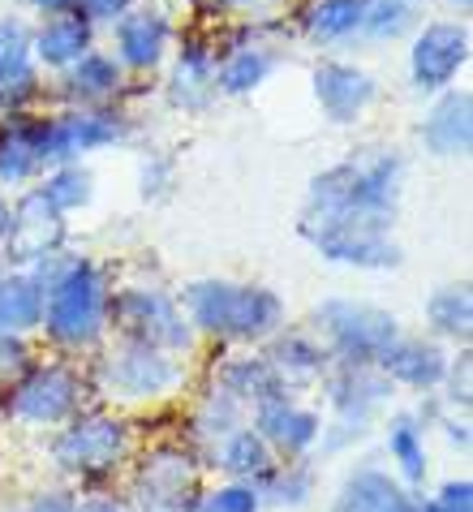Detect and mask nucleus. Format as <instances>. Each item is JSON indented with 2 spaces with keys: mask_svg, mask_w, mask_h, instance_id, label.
<instances>
[{
  "mask_svg": "<svg viewBox=\"0 0 473 512\" xmlns=\"http://www.w3.org/2000/svg\"><path fill=\"white\" fill-rule=\"evenodd\" d=\"M220 5H250V0H220Z\"/></svg>",
  "mask_w": 473,
  "mask_h": 512,
  "instance_id": "c03bdc74",
  "label": "nucleus"
},
{
  "mask_svg": "<svg viewBox=\"0 0 473 512\" xmlns=\"http://www.w3.org/2000/svg\"><path fill=\"white\" fill-rule=\"evenodd\" d=\"M31 371V353H26L22 336L0 332V375H26Z\"/></svg>",
  "mask_w": 473,
  "mask_h": 512,
  "instance_id": "58836bf2",
  "label": "nucleus"
},
{
  "mask_svg": "<svg viewBox=\"0 0 473 512\" xmlns=\"http://www.w3.org/2000/svg\"><path fill=\"white\" fill-rule=\"evenodd\" d=\"M43 194H48V203H52L56 211L82 207L86 198H91V177H86L82 168H65V173H56L48 186H43Z\"/></svg>",
  "mask_w": 473,
  "mask_h": 512,
  "instance_id": "c9c22d12",
  "label": "nucleus"
},
{
  "mask_svg": "<svg viewBox=\"0 0 473 512\" xmlns=\"http://www.w3.org/2000/svg\"><path fill=\"white\" fill-rule=\"evenodd\" d=\"M271 371L280 375L284 388H293V383H310V379H323L332 371V353H327L319 340L301 336V332H289V336H276V345L267 353Z\"/></svg>",
  "mask_w": 473,
  "mask_h": 512,
  "instance_id": "412c9836",
  "label": "nucleus"
},
{
  "mask_svg": "<svg viewBox=\"0 0 473 512\" xmlns=\"http://www.w3.org/2000/svg\"><path fill=\"white\" fill-rule=\"evenodd\" d=\"M108 323V289L91 263H69L48 289H43V327L56 345L82 349L99 340Z\"/></svg>",
  "mask_w": 473,
  "mask_h": 512,
  "instance_id": "7ed1b4c3",
  "label": "nucleus"
},
{
  "mask_svg": "<svg viewBox=\"0 0 473 512\" xmlns=\"http://www.w3.org/2000/svg\"><path fill=\"white\" fill-rule=\"evenodd\" d=\"M35 91L31 69V39L22 22H0V108L22 104Z\"/></svg>",
  "mask_w": 473,
  "mask_h": 512,
  "instance_id": "aec40b11",
  "label": "nucleus"
},
{
  "mask_svg": "<svg viewBox=\"0 0 473 512\" xmlns=\"http://www.w3.org/2000/svg\"><path fill=\"white\" fill-rule=\"evenodd\" d=\"M74 491H39L22 504V512H74Z\"/></svg>",
  "mask_w": 473,
  "mask_h": 512,
  "instance_id": "ea45409f",
  "label": "nucleus"
},
{
  "mask_svg": "<svg viewBox=\"0 0 473 512\" xmlns=\"http://www.w3.org/2000/svg\"><path fill=\"white\" fill-rule=\"evenodd\" d=\"M254 435L276 452V461L280 457L284 461H301L314 444H319L323 418L310 414V409H301L297 401H289V396H276V401L254 409Z\"/></svg>",
  "mask_w": 473,
  "mask_h": 512,
  "instance_id": "9b49d317",
  "label": "nucleus"
},
{
  "mask_svg": "<svg viewBox=\"0 0 473 512\" xmlns=\"http://www.w3.org/2000/svg\"><path fill=\"white\" fill-rule=\"evenodd\" d=\"M108 315H117L125 340H138V345H151L160 353L194 345V327L185 323L177 302L160 289H125L117 302H108Z\"/></svg>",
  "mask_w": 473,
  "mask_h": 512,
  "instance_id": "1a4fd4ad",
  "label": "nucleus"
},
{
  "mask_svg": "<svg viewBox=\"0 0 473 512\" xmlns=\"http://www.w3.org/2000/svg\"><path fill=\"white\" fill-rule=\"evenodd\" d=\"M134 457V431L121 418L108 414H78L65 422V431L52 439V461L56 469L86 482L112 478L117 469L129 465Z\"/></svg>",
  "mask_w": 473,
  "mask_h": 512,
  "instance_id": "20e7f679",
  "label": "nucleus"
},
{
  "mask_svg": "<svg viewBox=\"0 0 473 512\" xmlns=\"http://www.w3.org/2000/svg\"><path fill=\"white\" fill-rule=\"evenodd\" d=\"M9 224H13V211H9L5 203H0V237H5V233H9Z\"/></svg>",
  "mask_w": 473,
  "mask_h": 512,
  "instance_id": "37998d69",
  "label": "nucleus"
},
{
  "mask_svg": "<svg viewBox=\"0 0 473 512\" xmlns=\"http://www.w3.org/2000/svg\"><path fill=\"white\" fill-rule=\"evenodd\" d=\"M39 9H48V13H65V9H74L78 0H35Z\"/></svg>",
  "mask_w": 473,
  "mask_h": 512,
  "instance_id": "79ce46f5",
  "label": "nucleus"
},
{
  "mask_svg": "<svg viewBox=\"0 0 473 512\" xmlns=\"http://www.w3.org/2000/svg\"><path fill=\"white\" fill-rule=\"evenodd\" d=\"M409 26V0H370L366 5V31L375 39L400 35Z\"/></svg>",
  "mask_w": 473,
  "mask_h": 512,
  "instance_id": "e433bc0d",
  "label": "nucleus"
},
{
  "mask_svg": "<svg viewBox=\"0 0 473 512\" xmlns=\"http://www.w3.org/2000/svg\"><path fill=\"white\" fill-rule=\"evenodd\" d=\"M461 5H469V0H461Z\"/></svg>",
  "mask_w": 473,
  "mask_h": 512,
  "instance_id": "a18cd8bd",
  "label": "nucleus"
},
{
  "mask_svg": "<svg viewBox=\"0 0 473 512\" xmlns=\"http://www.w3.org/2000/svg\"><path fill=\"white\" fill-rule=\"evenodd\" d=\"M95 383L112 401H160V396H168L181 383V366L151 345L121 340L117 349H108L99 358Z\"/></svg>",
  "mask_w": 473,
  "mask_h": 512,
  "instance_id": "423d86ee",
  "label": "nucleus"
},
{
  "mask_svg": "<svg viewBox=\"0 0 473 512\" xmlns=\"http://www.w3.org/2000/svg\"><path fill=\"white\" fill-rule=\"evenodd\" d=\"M117 61H108V56H99V52H86L82 61L74 65V74H69V95H78V99H104L117 91Z\"/></svg>",
  "mask_w": 473,
  "mask_h": 512,
  "instance_id": "473e14b6",
  "label": "nucleus"
},
{
  "mask_svg": "<svg viewBox=\"0 0 473 512\" xmlns=\"http://www.w3.org/2000/svg\"><path fill=\"white\" fill-rule=\"evenodd\" d=\"M194 512H263V500L250 482H220V487H203Z\"/></svg>",
  "mask_w": 473,
  "mask_h": 512,
  "instance_id": "72a5a7b5",
  "label": "nucleus"
},
{
  "mask_svg": "<svg viewBox=\"0 0 473 512\" xmlns=\"http://www.w3.org/2000/svg\"><path fill=\"white\" fill-rule=\"evenodd\" d=\"M121 134V125L108 112H69V117L43 125V164L48 160H69V155L95 151Z\"/></svg>",
  "mask_w": 473,
  "mask_h": 512,
  "instance_id": "dca6fc26",
  "label": "nucleus"
},
{
  "mask_svg": "<svg viewBox=\"0 0 473 512\" xmlns=\"http://www.w3.org/2000/svg\"><path fill=\"white\" fill-rule=\"evenodd\" d=\"M39 56L48 65H74L86 56V48H91V18H82V13H61V18H52L48 26L39 31L35 39Z\"/></svg>",
  "mask_w": 473,
  "mask_h": 512,
  "instance_id": "a878e982",
  "label": "nucleus"
},
{
  "mask_svg": "<svg viewBox=\"0 0 473 512\" xmlns=\"http://www.w3.org/2000/svg\"><path fill=\"white\" fill-rule=\"evenodd\" d=\"M387 452H392V465L405 487H418V482H426V431L422 422L413 414H396L392 422H387Z\"/></svg>",
  "mask_w": 473,
  "mask_h": 512,
  "instance_id": "b1692460",
  "label": "nucleus"
},
{
  "mask_svg": "<svg viewBox=\"0 0 473 512\" xmlns=\"http://www.w3.org/2000/svg\"><path fill=\"white\" fill-rule=\"evenodd\" d=\"M207 465H215L228 482H254L276 465V452H271L263 439L254 435V426H237L233 435H224L215 448H207Z\"/></svg>",
  "mask_w": 473,
  "mask_h": 512,
  "instance_id": "f3484780",
  "label": "nucleus"
},
{
  "mask_svg": "<svg viewBox=\"0 0 473 512\" xmlns=\"http://www.w3.org/2000/svg\"><path fill=\"white\" fill-rule=\"evenodd\" d=\"M164 44H168L164 13L134 9V13H125V18L117 22V48H121V56H125L129 65H138V69L155 65L164 56Z\"/></svg>",
  "mask_w": 473,
  "mask_h": 512,
  "instance_id": "4be33fe9",
  "label": "nucleus"
},
{
  "mask_svg": "<svg viewBox=\"0 0 473 512\" xmlns=\"http://www.w3.org/2000/svg\"><path fill=\"white\" fill-rule=\"evenodd\" d=\"M267 69H271V56L267 52H237L233 61H228L220 74H215V87H224V91H250L258 87V82L267 78Z\"/></svg>",
  "mask_w": 473,
  "mask_h": 512,
  "instance_id": "f704fd0d",
  "label": "nucleus"
},
{
  "mask_svg": "<svg viewBox=\"0 0 473 512\" xmlns=\"http://www.w3.org/2000/svg\"><path fill=\"white\" fill-rule=\"evenodd\" d=\"M43 164V125H13L0 134V181H26Z\"/></svg>",
  "mask_w": 473,
  "mask_h": 512,
  "instance_id": "c85d7f7f",
  "label": "nucleus"
},
{
  "mask_svg": "<svg viewBox=\"0 0 473 512\" xmlns=\"http://www.w3.org/2000/svg\"><path fill=\"white\" fill-rule=\"evenodd\" d=\"M469 319H473V306H469V289H465V284L439 289V293L426 302V323L435 327L439 336L469 340Z\"/></svg>",
  "mask_w": 473,
  "mask_h": 512,
  "instance_id": "7c9ffc66",
  "label": "nucleus"
},
{
  "mask_svg": "<svg viewBox=\"0 0 473 512\" xmlns=\"http://www.w3.org/2000/svg\"><path fill=\"white\" fill-rule=\"evenodd\" d=\"M241 418H246V409H241L233 396H224L220 388H211L203 396V405L194 409V418H190V439L198 448H215L224 435H233L237 426H246Z\"/></svg>",
  "mask_w": 473,
  "mask_h": 512,
  "instance_id": "cd10ccee",
  "label": "nucleus"
},
{
  "mask_svg": "<svg viewBox=\"0 0 473 512\" xmlns=\"http://www.w3.org/2000/svg\"><path fill=\"white\" fill-rule=\"evenodd\" d=\"M366 5L370 0H319L310 9V35L332 44V39H349L353 31L366 26Z\"/></svg>",
  "mask_w": 473,
  "mask_h": 512,
  "instance_id": "c756f323",
  "label": "nucleus"
},
{
  "mask_svg": "<svg viewBox=\"0 0 473 512\" xmlns=\"http://www.w3.org/2000/svg\"><path fill=\"white\" fill-rule=\"evenodd\" d=\"M61 237H65V220H61V211H56L48 203V194L35 190V194H26L18 211H13V224H9V259L13 263H43V259H52L56 246H61Z\"/></svg>",
  "mask_w": 473,
  "mask_h": 512,
  "instance_id": "f8f14e48",
  "label": "nucleus"
},
{
  "mask_svg": "<svg viewBox=\"0 0 473 512\" xmlns=\"http://www.w3.org/2000/svg\"><path fill=\"white\" fill-rule=\"evenodd\" d=\"M422 138L435 155H465L469 151V95H443L422 125Z\"/></svg>",
  "mask_w": 473,
  "mask_h": 512,
  "instance_id": "5701e85b",
  "label": "nucleus"
},
{
  "mask_svg": "<svg viewBox=\"0 0 473 512\" xmlns=\"http://www.w3.org/2000/svg\"><path fill=\"white\" fill-rule=\"evenodd\" d=\"M215 91V69H211V56L190 48L181 56L177 74H172V99L185 108H203L207 95Z\"/></svg>",
  "mask_w": 473,
  "mask_h": 512,
  "instance_id": "2f4dec72",
  "label": "nucleus"
},
{
  "mask_svg": "<svg viewBox=\"0 0 473 512\" xmlns=\"http://www.w3.org/2000/svg\"><path fill=\"white\" fill-rule=\"evenodd\" d=\"M327 396H332V409H336V422L332 431L323 426V444L327 448H344L353 444V439L366 435L370 418L383 409V401L392 396V383H387V375L379 371V366H349L340 362L332 375H327Z\"/></svg>",
  "mask_w": 473,
  "mask_h": 512,
  "instance_id": "6e6552de",
  "label": "nucleus"
},
{
  "mask_svg": "<svg viewBox=\"0 0 473 512\" xmlns=\"http://www.w3.org/2000/svg\"><path fill=\"white\" fill-rule=\"evenodd\" d=\"M469 56V35L461 26H430V31L418 39V48H413V78H418L422 91H435V87H448L456 78V69L465 65Z\"/></svg>",
  "mask_w": 473,
  "mask_h": 512,
  "instance_id": "2eb2a0df",
  "label": "nucleus"
},
{
  "mask_svg": "<svg viewBox=\"0 0 473 512\" xmlns=\"http://www.w3.org/2000/svg\"><path fill=\"white\" fill-rule=\"evenodd\" d=\"M134 491L138 512H194V500L203 495V461L181 444L151 448L138 461Z\"/></svg>",
  "mask_w": 473,
  "mask_h": 512,
  "instance_id": "0eeeda50",
  "label": "nucleus"
},
{
  "mask_svg": "<svg viewBox=\"0 0 473 512\" xmlns=\"http://www.w3.org/2000/svg\"><path fill=\"white\" fill-rule=\"evenodd\" d=\"M319 332L327 336V353H336L349 366H375L400 340L396 319L366 302H327L319 306Z\"/></svg>",
  "mask_w": 473,
  "mask_h": 512,
  "instance_id": "39448f33",
  "label": "nucleus"
},
{
  "mask_svg": "<svg viewBox=\"0 0 473 512\" xmlns=\"http://www.w3.org/2000/svg\"><path fill=\"white\" fill-rule=\"evenodd\" d=\"M74 512H125V504L117 500V495H108V491H86L74 500Z\"/></svg>",
  "mask_w": 473,
  "mask_h": 512,
  "instance_id": "a19ab883",
  "label": "nucleus"
},
{
  "mask_svg": "<svg viewBox=\"0 0 473 512\" xmlns=\"http://www.w3.org/2000/svg\"><path fill=\"white\" fill-rule=\"evenodd\" d=\"M215 388L224 396H233L241 409H258L267 401H276V396H289V388L280 383V375L271 371L267 358H233L228 366H220V379H215Z\"/></svg>",
  "mask_w": 473,
  "mask_h": 512,
  "instance_id": "6ab92c4d",
  "label": "nucleus"
},
{
  "mask_svg": "<svg viewBox=\"0 0 473 512\" xmlns=\"http://www.w3.org/2000/svg\"><path fill=\"white\" fill-rule=\"evenodd\" d=\"M190 319L220 340H267L280 336L284 306L271 289L207 280L190 289Z\"/></svg>",
  "mask_w": 473,
  "mask_h": 512,
  "instance_id": "f03ea898",
  "label": "nucleus"
},
{
  "mask_svg": "<svg viewBox=\"0 0 473 512\" xmlns=\"http://www.w3.org/2000/svg\"><path fill=\"white\" fill-rule=\"evenodd\" d=\"M396 181L400 164L392 155H357V160L332 168L314 181L301 233L336 263L392 267L396 246L383 237V229L392 224Z\"/></svg>",
  "mask_w": 473,
  "mask_h": 512,
  "instance_id": "f257e3e1",
  "label": "nucleus"
},
{
  "mask_svg": "<svg viewBox=\"0 0 473 512\" xmlns=\"http://www.w3.org/2000/svg\"><path fill=\"white\" fill-rule=\"evenodd\" d=\"M332 512H426L422 500L413 495L405 482L392 478L379 465H362L344 478V487L336 491Z\"/></svg>",
  "mask_w": 473,
  "mask_h": 512,
  "instance_id": "ddd939ff",
  "label": "nucleus"
},
{
  "mask_svg": "<svg viewBox=\"0 0 473 512\" xmlns=\"http://www.w3.org/2000/svg\"><path fill=\"white\" fill-rule=\"evenodd\" d=\"M43 323V289L35 276H0V332H31Z\"/></svg>",
  "mask_w": 473,
  "mask_h": 512,
  "instance_id": "393cba45",
  "label": "nucleus"
},
{
  "mask_svg": "<svg viewBox=\"0 0 473 512\" xmlns=\"http://www.w3.org/2000/svg\"><path fill=\"white\" fill-rule=\"evenodd\" d=\"M254 491L263 508H301L314 495V469L306 461H276L254 482Z\"/></svg>",
  "mask_w": 473,
  "mask_h": 512,
  "instance_id": "bb28decb",
  "label": "nucleus"
},
{
  "mask_svg": "<svg viewBox=\"0 0 473 512\" xmlns=\"http://www.w3.org/2000/svg\"><path fill=\"white\" fill-rule=\"evenodd\" d=\"M82 379L65 366H35L26 371L9 392V414L31 426H61L69 418H78L82 405Z\"/></svg>",
  "mask_w": 473,
  "mask_h": 512,
  "instance_id": "9d476101",
  "label": "nucleus"
},
{
  "mask_svg": "<svg viewBox=\"0 0 473 512\" xmlns=\"http://www.w3.org/2000/svg\"><path fill=\"white\" fill-rule=\"evenodd\" d=\"M426 512H473V482L469 478H452L443 482V487L430 495V500H422Z\"/></svg>",
  "mask_w": 473,
  "mask_h": 512,
  "instance_id": "4c0bfd02",
  "label": "nucleus"
},
{
  "mask_svg": "<svg viewBox=\"0 0 473 512\" xmlns=\"http://www.w3.org/2000/svg\"><path fill=\"white\" fill-rule=\"evenodd\" d=\"M314 91H319V104L332 121H353L375 99V82L353 65H323L314 74Z\"/></svg>",
  "mask_w": 473,
  "mask_h": 512,
  "instance_id": "a211bd4d",
  "label": "nucleus"
},
{
  "mask_svg": "<svg viewBox=\"0 0 473 512\" xmlns=\"http://www.w3.org/2000/svg\"><path fill=\"white\" fill-rule=\"evenodd\" d=\"M387 375V383H405V388H439L448 379V353L435 340H418V336H400L392 349L375 362Z\"/></svg>",
  "mask_w": 473,
  "mask_h": 512,
  "instance_id": "4468645a",
  "label": "nucleus"
}]
</instances>
